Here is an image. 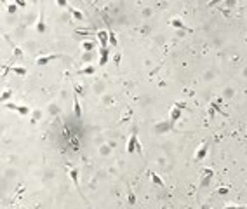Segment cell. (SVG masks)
Masks as SVG:
<instances>
[{
  "label": "cell",
  "mask_w": 247,
  "mask_h": 209,
  "mask_svg": "<svg viewBox=\"0 0 247 209\" xmlns=\"http://www.w3.org/2000/svg\"><path fill=\"white\" fill-rule=\"evenodd\" d=\"M181 117V108H177L174 105V108L171 110V124H176V120Z\"/></svg>",
  "instance_id": "obj_8"
},
{
  "label": "cell",
  "mask_w": 247,
  "mask_h": 209,
  "mask_svg": "<svg viewBox=\"0 0 247 209\" xmlns=\"http://www.w3.org/2000/svg\"><path fill=\"white\" fill-rule=\"evenodd\" d=\"M171 26H174V28H177V30H186V31L190 30L179 18H172V19H171Z\"/></svg>",
  "instance_id": "obj_7"
},
{
  "label": "cell",
  "mask_w": 247,
  "mask_h": 209,
  "mask_svg": "<svg viewBox=\"0 0 247 209\" xmlns=\"http://www.w3.org/2000/svg\"><path fill=\"white\" fill-rule=\"evenodd\" d=\"M14 56H16V58H23V51L16 47V49H14Z\"/></svg>",
  "instance_id": "obj_20"
},
{
  "label": "cell",
  "mask_w": 247,
  "mask_h": 209,
  "mask_svg": "<svg viewBox=\"0 0 247 209\" xmlns=\"http://www.w3.org/2000/svg\"><path fill=\"white\" fill-rule=\"evenodd\" d=\"M108 35H110V45H113V47H115L118 42H117V37H115L113 30H110V28H108Z\"/></svg>",
  "instance_id": "obj_15"
},
{
  "label": "cell",
  "mask_w": 247,
  "mask_h": 209,
  "mask_svg": "<svg viewBox=\"0 0 247 209\" xmlns=\"http://www.w3.org/2000/svg\"><path fill=\"white\" fill-rule=\"evenodd\" d=\"M150 176H152V179H153L155 185H158V187H164V181H162V178H160L157 173H153V171H152V173H150Z\"/></svg>",
  "instance_id": "obj_13"
},
{
  "label": "cell",
  "mask_w": 247,
  "mask_h": 209,
  "mask_svg": "<svg viewBox=\"0 0 247 209\" xmlns=\"http://www.w3.org/2000/svg\"><path fill=\"white\" fill-rule=\"evenodd\" d=\"M94 71H96V68H94L92 65H89V66H85L84 70H80L78 75H94Z\"/></svg>",
  "instance_id": "obj_12"
},
{
  "label": "cell",
  "mask_w": 247,
  "mask_h": 209,
  "mask_svg": "<svg viewBox=\"0 0 247 209\" xmlns=\"http://www.w3.org/2000/svg\"><path fill=\"white\" fill-rule=\"evenodd\" d=\"M37 30L40 31H45V23H44V14H40V18H38V21H37Z\"/></svg>",
  "instance_id": "obj_14"
},
{
  "label": "cell",
  "mask_w": 247,
  "mask_h": 209,
  "mask_svg": "<svg viewBox=\"0 0 247 209\" xmlns=\"http://www.w3.org/2000/svg\"><path fill=\"white\" fill-rule=\"evenodd\" d=\"M207 150H209V143H202L200 148L197 150V155H195V160H202L204 157L207 155Z\"/></svg>",
  "instance_id": "obj_5"
},
{
  "label": "cell",
  "mask_w": 247,
  "mask_h": 209,
  "mask_svg": "<svg viewBox=\"0 0 247 209\" xmlns=\"http://www.w3.org/2000/svg\"><path fill=\"white\" fill-rule=\"evenodd\" d=\"M230 192V188H226V187H221V188H217V193L219 195H225V193H228Z\"/></svg>",
  "instance_id": "obj_19"
},
{
  "label": "cell",
  "mask_w": 247,
  "mask_h": 209,
  "mask_svg": "<svg viewBox=\"0 0 247 209\" xmlns=\"http://www.w3.org/2000/svg\"><path fill=\"white\" fill-rule=\"evenodd\" d=\"M82 49L85 51V52H91V51L96 49V42H92V40H85V42H82Z\"/></svg>",
  "instance_id": "obj_9"
},
{
  "label": "cell",
  "mask_w": 247,
  "mask_h": 209,
  "mask_svg": "<svg viewBox=\"0 0 247 209\" xmlns=\"http://www.w3.org/2000/svg\"><path fill=\"white\" fill-rule=\"evenodd\" d=\"M10 96H12V92H10V91H5V92L2 94V101H7Z\"/></svg>",
  "instance_id": "obj_18"
},
{
  "label": "cell",
  "mask_w": 247,
  "mask_h": 209,
  "mask_svg": "<svg viewBox=\"0 0 247 209\" xmlns=\"http://www.w3.org/2000/svg\"><path fill=\"white\" fill-rule=\"evenodd\" d=\"M16 112H18L19 115H28L31 110L28 108V106H18V108H16Z\"/></svg>",
  "instance_id": "obj_16"
},
{
  "label": "cell",
  "mask_w": 247,
  "mask_h": 209,
  "mask_svg": "<svg viewBox=\"0 0 247 209\" xmlns=\"http://www.w3.org/2000/svg\"><path fill=\"white\" fill-rule=\"evenodd\" d=\"M98 40H99V45L101 47H108L106 44L110 42V35H108V30H101L98 31Z\"/></svg>",
  "instance_id": "obj_4"
},
{
  "label": "cell",
  "mask_w": 247,
  "mask_h": 209,
  "mask_svg": "<svg viewBox=\"0 0 247 209\" xmlns=\"http://www.w3.org/2000/svg\"><path fill=\"white\" fill-rule=\"evenodd\" d=\"M70 176H72L73 183H75V187H77V190L80 192V185H78V169H72L70 171Z\"/></svg>",
  "instance_id": "obj_10"
},
{
  "label": "cell",
  "mask_w": 247,
  "mask_h": 209,
  "mask_svg": "<svg viewBox=\"0 0 247 209\" xmlns=\"http://www.w3.org/2000/svg\"><path fill=\"white\" fill-rule=\"evenodd\" d=\"M129 204H136V197L132 192H129Z\"/></svg>",
  "instance_id": "obj_21"
},
{
  "label": "cell",
  "mask_w": 247,
  "mask_h": 209,
  "mask_svg": "<svg viewBox=\"0 0 247 209\" xmlns=\"http://www.w3.org/2000/svg\"><path fill=\"white\" fill-rule=\"evenodd\" d=\"M110 60V49L108 47H101V58H99V66H104Z\"/></svg>",
  "instance_id": "obj_6"
},
{
  "label": "cell",
  "mask_w": 247,
  "mask_h": 209,
  "mask_svg": "<svg viewBox=\"0 0 247 209\" xmlns=\"http://www.w3.org/2000/svg\"><path fill=\"white\" fill-rule=\"evenodd\" d=\"M59 58H61V54H49V56L38 58V60H37V65H38V66H45L47 63H51V61H54V60H59Z\"/></svg>",
  "instance_id": "obj_2"
},
{
  "label": "cell",
  "mask_w": 247,
  "mask_h": 209,
  "mask_svg": "<svg viewBox=\"0 0 247 209\" xmlns=\"http://www.w3.org/2000/svg\"><path fill=\"white\" fill-rule=\"evenodd\" d=\"M9 70L12 71V73H16V75H21V77L26 75V68H23V66H10Z\"/></svg>",
  "instance_id": "obj_11"
},
{
  "label": "cell",
  "mask_w": 247,
  "mask_h": 209,
  "mask_svg": "<svg viewBox=\"0 0 247 209\" xmlns=\"http://www.w3.org/2000/svg\"><path fill=\"white\" fill-rule=\"evenodd\" d=\"M68 9L72 10V14H73V18H75V19H82V18H84V16H82V12H78V10L72 9V7H68Z\"/></svg>",
  "instance_id": "obj_17"
},
{
  "label": "cell",
  "mask_w": 247,
  "mask_h": 209,
  "mask_svg": "<svg viewBox=\"0 0 247 209\" xmlns=\"http://www.w3.org/2000/svg\"><path fill=\"white\" fill-rule=\"evenodd\" d=\"M225 209H246V208H238V206H233V204H228Z\"/></svg>",
  "instance_id": "obj_22"
},
{
  "label": "cell",
  "mask_w": 247,
  "mask_h": 209,
  "mask_svg": "<svg viewBox=\"0 0 247 209\" xmlns=\"http://www.w3.org/2000/svg\"><path fill=\"white\" fill-rule=\"evenodd\" d=\"M9 12H16V5H9Z\"/></svg>",
  "instance_id": "obj_23"
},
{
  "label": "cell",
  "mask_w": 247,
  "mask_h": 209,
  "mask_svg": "<svg viewBox=\"0 0 247 209\" xmlns=\"http://www.w3.org/2000/svg\"><path fill=\"white\" fill-rule=\"evenodd\" d=\"M138 127H134L132 134H131V138H129V145H127V153H134V150H136V145H138Z\"/></svg>",
  "instance_id": "obj_1"
},
{
  "label": "cell",
  "mask_w": 247,
  "mask_h": 209,
  "mask_svg": "<svg viewBox=\"0 0 247 209\" xmlns=\"http://www.w3.org/2000/svg\"><path fill=\"white\" fill-rule=\"evenodd\" d=\"M73 115H75L77 119L82 117V106H80V101H78V94H77V92H75V96H73Z\"/></svg>",
  "instance_id": "obj_3"
}]
</instances>
